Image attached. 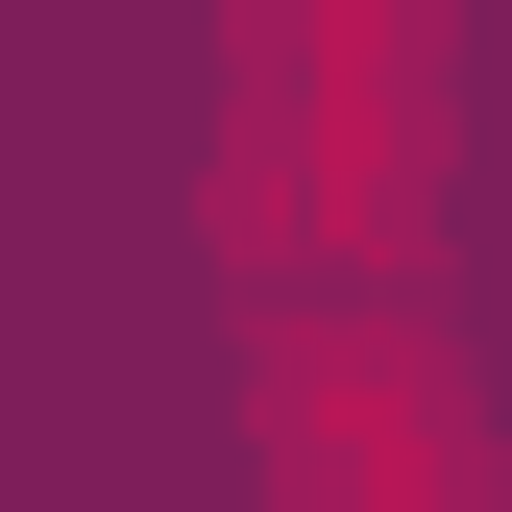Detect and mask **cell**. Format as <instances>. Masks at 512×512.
<instances>
[{"label": "cell", "instance_id": "1", "mask_svg": "<svg viewBox=\"0 0 512 512\" xmlns=\"http://www.w3.org/2000/svg\"><path fill=\"white\" fill-rule=\"evenodd\" d=\"M244 342H269V464L293 488H464V391H439V317L391 293V244L244 269Z\"/></svg>", "mask_w": 512, "mask_h": 512}]
</instances>
